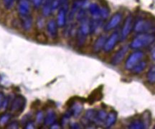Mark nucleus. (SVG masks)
Here are the masks:
<instances>
[{"label":"nucleus","instance_id":"e433bc0d","mask_svg":"<svg viewBox=\"0 0 155 129\" xmlns=\"http://www.w3.org/2000/svg\"><path fill=\"white\" fill-rule=\"evenodd\" d=\"M152 57H153V59H154V60H155V51H154V53H153V54H152Z\"/></svg>","mask_w":155,"mask_h":129},{"label":"nucleus","instance_id":"72a5a7b5","mask_svg":"<svg viewBox=\"0 0 155 129\" xmlns=\"http://www.w3.org/2000/svg\"><path fill=\"white\" fill-rule=\"evenodd\" d=\"M50 128H61V126H60L59 124H56V123H54L53 124H52L51 126H50Z\"/></svg>","mask_w":155,"mask_h":129},{"label":"nucleus","instance_id":"9b49d317","mask_svg":"<svg viewBox=\"0 0 155 129\" xmlns=\"http://www.w3.org/2000/svg\"><path fill=\"white\" fill-rule=\"evenodd\" d=\"M58 25L55 19H50L46 24V29L50 37L56 38L58 34Z\"/></svg>","mask_w":155,"mask_h":129},{"label":"nucleus","instance_id":"473e14b6","mask_svg":"<svg viewBox=\"0 0 155 129\" xmlns=\"http://www.w3.org/2000/svg\"><path fill=\"white\" fill-rule=\"evenodd\" d=\"M5 99V94L3 93H2V92H0V110L2 109V105H3V102H4V100Z\"/></svg>","mask_w":155,"mask_h":129},{"label":"nucleus","instance_id":"bb28decb","mask_svg":"<svg viewBox=\"0 0 155 129\" xmlns=\"http://www.w3.org/2000/svg\"><path fill=\"white\" fill-rule=\"evenodd\" d=\"M15 0H3L4 6L7 9H11L14 6Z\"/></svg>","mask_w":155,"mask_h":129},{"label":"nucleus","instance_id":"b1692460","mask_svg":"<svg viewBox=\"0 0 155 129\" xmlns=\"http://www.w3.org/2000/svg\"><path fill=\"white\" fill-rule=\"evenodd\" d=\"M11 118L10 113H4L0 116V126H3L8 124Z\"/></svg>","mask_w":155,"mask_h":129},{"label":"nucleus","instance_id":"c9c22d12","mask_svg":"<svg viewBox=\"0 0 155 129\" xmlns=\"http://www.w3.org/2000/svg\"><path fill=\"white\" fill-rule=\"evenodd\" d=\"M64 4H68V0H61V5Z\"/></svg>","mask_w":155,"mask_h":129},{"label":"nucleus","instance_id":"5701e85b","mask_svg":"<svg viewBox=\"0 0 155 129\" xmlns=\"http://www.w3.org/2000/svg\"><path fill=\"white\" fill-rule=\"evenodd\" d=\"M147 80L150 84H155V65L151 67L147 72Z\"/></svg>","mask_w":155,"mask_h":129},{"label":"nucleus","instance_id":"393cba45","mask_svg":"<svg viewBox=\"0 0 155 129\" xmlns=\"http://www.w3.org/2000/svg\"><path fill=\"white\" fill-rule=\"evenodd\" d=\"M45 113L42 111H39L35 115V121L38 124H41L44 122Z\"/></svg>","mask_w":155,"mask_h":129},{"label":"nucleus","instance_id":"4c0bfd02","mask_svg":"<svg viewBox=\"0 0 155 129\" xmlns=\"http://www.w3.org/2000/svg\"><path fill=\"white\" fill-rule=\"evenodd\" d=\"M154 128H155V126H154Z\"/></svg>","mask_w":155,"mask_h":129},{"label":"nucleus","instance_id":"c85d7f7f","mask_svg":"<svg viewBox=\"0 0 155 129\" xmlns=\"http://www.w3.org/2000/svg\"><path fill=\"white\" fill-rule=\"evenodd\" d=\"M37 26H38V28L39 29H43L45 26V21L43 18H39L37 21Z\"/></svg>","mask_w":155,"mask_h":129},{"label":"nucleus","instance_id":"4be33fe9","mask_svg":"<svg viewBox=\"0 0 155 129\" xmlns=\"http://www.w3.org/2000/svg\"><path fill=\"white\" fill-rule=\"evenodd\" d=\"M129 128H134V129H143L146 128L147 126L144 123L143 120H140V119H137V120H134L129 124Z\"/></svg>","mask_w":155,"mask_h":129},{"label":"nucleus","instance_id":"c756f323","mask_svg":"<svg viewBox=\"0 0 155 129\" xmlns=\"http://www.w3.org/2000/svg\"><path fill=\"white\" fill-rule=\"evenodd\" d=\"M19 123L17 121H12L11 123L8 124L7 128H19Z\"/></svg>","mask_w":155,"mask_h":129},{"label":"nucleus","instance_id":"a878e982","mask_svg":"<svg viewBox=\"0 0 155 129\" xmlns=\"http://www.w3.org/2000/svg\"><path fill=\"white\" fill-rule=\"evenodd\" d=\"M101 7V17L102 19H107L108 16H109V9L107 7L103 6Z\"/></svg>","mask_w":155,"mask_h":129},{"label":"nucleus","instance_id":"f704fd0d","mask_svg":"<svg viewBox=\"0 0 155 129\" xmlns=\"http://www.w3.org/2000/svg\"><path fill=\"white\" fill-rule=\"evenodd\" d=\"M72 125H73V126H71V128H81V127L79 126V125L78 124H72Z\"/></svg>","mask_w":155,"mask_h":129},{"label":"nucleus","instance_id":"cd10ccee","mask_svg":"<svg viewBox=\"0 0 155 129\" xmlns=\"http://www.w3.org/2000/svg\"><path fill=\"white\" fill-rule=\"evenodd\" d=\"M45 0H33V1H32V3H33V6L35 8L38 9L40 8L41 6H42Z\"/></svg>","mask_w":155,"mask_h":129},{"label":"nucleus","instance_id":"1a4fd4ad","mask_svg":"<svg viewBox=\"0 0 155 129\" xmlns=\"http://www.w3.org/2000/svg\"><path fill=\"white\" fill-rule=\"evenodd\" d=\"M122 19V14L120 12H117L114 14L113 16L111 17L109 21L106 23V24L104 26V30L106 32L111 31L119 26V24L121 23Z\"/></svg>","mask_w":155,"mask_h":129},{"label":"nucleus","instance_id":"a211bd4d","mask_svg":"<svg viewBox=\"0 0 155 129\" xmlns=\"http://www.w3.org/2000/svg\"><path fill=\"white\" fill-rule=\"evenodd\" d=\"M96 114L97 111L94 110V109H88L85 113V120L89 124H95L96 119Z\"/></svg>","mask_w":155,"mask_h":129},{"label":"nucleus","instance_id":"7c9ffc66","mask_svg":"<svg viewBox=\"0 0 155 129\" xmlns=\"http://www.w3.org/2000/svg\"><path fill=\"white\" fill-rule=\"evenodd\" d=\"M9 98L5 97V100H4L3 105H2V109H3V110L7 109L9 106Z\"/></svg>","mask_w":155,"mask_h":129},{"label":"nucleus","instance_id":"39448f33","mask_svg":"<svg viewBox=\"0 0 155 129\" xmlns=\"http://www.w3.org/2000/svg\"><path fill=\"white\" fill-rule=\"evenodd\" d=\"M134 19L131 15H129L127 18H126L124 23L123 26H122V29L121 32V39L122 41L125 40L129 34H131V31L134 29Z\"/></svg>","mask_w":155,"mask_h":129},{"label":"nucleus","instance_id":"f257e3e1","mask_svg":"<svg viewBox=\"0 0 155 129\" xmlns=\"http://www.w3.org/2000/svg\"><path fill=\"white\" fill-rule=\"evenodd\" d=\"M155 42L154 33L139 34L130 43V47L134 49H139L150 47Z\"/></svg>","mask_w":155,"mask_h":129},{"label":"nucleus","instance_id":"aec40b11","mask_svg":"<svg viewBox=\"0 0 155 129\" xmlns=\"http://www.w3.org/2000/svg\"><path fill=\"white\" fill-rule=\"evenodd\" d=\"M147 61L141 60L139 61L137 65H136L134 68L131 70V72H132L134 74H141V73L145 69V68L147 67Z\"/></svg>","mask_w":155,"mask_h":129},{"label":"nucleus","instance_id":"2f4dec72","mask_svg":"<svg viewBox=\"0 0 155 129\" xmlns=\"http://www.w3.org/2000/svg\"><path fill=\"white\" fill-rule=\"evenodd\" d=\"M25 128H35V123L33 121H28V122L26 123V126L25 127Z\"/></svg>","mask_w":155,"mask_h":129},{"label":"nucleus","instance_id":"f8f14e48","mask_svg":"<svg viewBox=\"0 0 155 129\" xmlns=\"http://www.w3.org/2000/svg\"><path fill=\"white\" fill-rule=\"evenodd\" d=\"M106 39H107V37L104 34H101V35L98 36L97 39L95 41L94 46H93V51L97 54L99 53L102 49H104Z\"/></svg>","mask_w":155,"mask_h":129},{"label":"nucleus","instance_id":"ddd939ff","mask_svg":"<svg viewBox=\"0 0 155 129\" xmlns=\"http://www.w3.org/2000/svg\"><path fill=\"white\" fill-rule=\"evenodd\" d=\"M56 119H57V115H56L55 111H53V109H48L46 111V113H45L43 124L45 126H50L54 123H55Z\"/></svg>","mask_w":155,"mask_h":129},{"label":"nucleus","instance_id":"423d86ee","mask_svg":"<svg viewBox=\"0 0 155 129\" xmlns=\"http://www.w3.org/2000/svg\"><path fill=\"white\" fill-rule=\"evenodd\" d=\"M68 11V4L62 5L58 9V17H57V24L59 27H63L67 22V14Z\"/></svg>","mask_w":155,"mask_h":129},{"label":"nucleus","instance_id":"f03ea898","mask_svg":"<svg viewBox=\"0 0 155 129\" xmlns=\"http://www.w3.org/2000/svg\"><path fill=\"white\" fill-rule=\"evenodd\" d=\"M134 30L137 33H154L155 19L140 18L134 24Z\"/></svg>","mask_w":155,"mask_h":129},{"label":"nucleus","instance_id":"412c9836","mask_svg":"<svg viewBox=\"0 0 155 129\" xmlns=\"http://www.w3.org/2000/svg\"><path fill=\"white\" fill-rule=\"evenodd\" d=\"M86 34H83V32H81L80 30H78L77 32V38H76V42H77V46L79 47H83L86 43V38H87Z\"/></svg>","mask_w":155,"mask_h":129},{"label":"nucleus","instance_id":"7ed1b4c3","mask_svg":"<svg viewBox=\"0 0 155 129\" xmlns=\"http://www.w3.org/2000/svg\"><path fill=\"white\" fill-rule=\"evenodd\" d=\"M26 106V99L24 96L18 95L15 96V98L11 102L9 111L11 113L15 115L20 114L25 110Z\"/></svg>","mask_w":155,"mask_h":129},{"label":"nucleus","instance_id":"0eeeda50","mask_svg":"<svg viewBox=\"0 0 155 129\" xmlns=\"http://www.w3.org/2000/svg\"><path fill=\"white\" fill-rule=\"evenodd\" d=\"M119 40V34L118 32H114L110 35L109 37L107 38L106 39L105 45L104 47V51L106 53H109L111 52L114 49V47H116V45L117 44L118 41Z\"/></svg>","mask_w":155,"mask_h":129},{"label":"nucleus","instance_id":"dca6fc26","mask_svg":"<svg viewBox=\"0 0 155 129\" xmlns=\"http://www.w3.org/2000/svg\"><path fill=\"white\" fill-rule=\"evenodd\" d=\"M21 24H22V27L23 29L28 32L32 27V24H33V19L31 16V14L28 15L23 17H20Z\"/></svg>","mask_w":155,"mask_h":129},{"label":"nucleus","instance_id":"9d476101","mask_svg":"<svg viewBox=\"0 0 155 129\" xmlns=\"http://www.w3.org/2000/svg\"><path fill=\"white\" fill-rule=\"evenodd\" d=\"M128 49H129V47H128L127 46H124V47H121V49L118 50L111 58V64L115 65L116 66V65L119 64L120 63L122 62V61L124 59L125 56L127 55Z\"/></svg>","mask_w":155,"mask_h":129},{"label":"nucleus","instance_id":"4468645a","mask_svg":"<svg viewBox=\"0 0 155 129\" xmlns=\"http://www.w3.org/2000/svg\"><path fill=\"white\" fill-rule=\"evenodd\" d=\"M83 110V103L80 101H74L73 102L72 105L71 106L69 111L71 112V115H72L73 116L77 118V117H78L79 115L81 114Z\"/></svg>","mask_w":155,"mask_h":129},{"label":"nucleus","instance_id":"f3484780","mask_svg":"<svg viewBox=\"0 0 155 129\" xmlns=\"http://www.w3.org/2000/svg\"><path fill=\"white\" fill-rule=\"evenodd\" d=\"M116 119H117V115L115 111H111L108 113L107 116H106V121L104 122V125L106 128H110L112 126L115 124Z\"/></svg>","mask_w":155,"mask_h":129},{"label":"nucleus","instance_id":"6ab92c4d","mask_svg":"<svg viewBox=\"0 0 155 129\" xmlns=\"http://www.w3.org/2000/svg\"><path fill=\"white\" fill-rule=\"evenodd\" d=\"M107 115L108 113H106V111L105 110L101 109L99 111H97L96 119V122H95V124H97V125L104 124V122H105Z\"/></svg>","mask_w":155,"mask_h":129},{"label":"nucleus","instance_id":"6e6552de","mask_svg":"<svg viewBox=\"0 0 155 129\" xmlns=\"http://www.w3.org/2000/svg\"><path fill=\"white\" fill-rule=\"evenodd\" d=\"M30 0H19L17 5V12L19 16L23 17L30 14Z\"/></svg>","mask_w":155,"mask_h":129},{"label":"nucleus","instance_id":"20e7f679","mask_svg":"<svg viewBox=\"0 0 155 129\" xmlns=\"http://www.w3.org/2000/svg\"><path fill=\"white\" fill-rule=\"evenodd\" d=\"M144 52L141 51H136L134 52L131 53L129 57L127 58V61L125 62V68L127 70L131 71L134 68L136 65L138 63L139 61L142 60L144 58Z\"/></svg>","mask_w":155,"mask_h":129},{"label":"nucleus","instance_id":"2eb2a0df","mask_svg":"<svg viewBox=\"0 0 155 129\" xmlns=\"http://www.w3.org/2000/svg\"><path fill=\"white\" fill-rule=\"evenodd\" d=\"M88 11L94 19H102L101 17V7L96 3H92L88 6Z\"/></svg>","mask_w":155,"mask_h":129}]
</instances>
